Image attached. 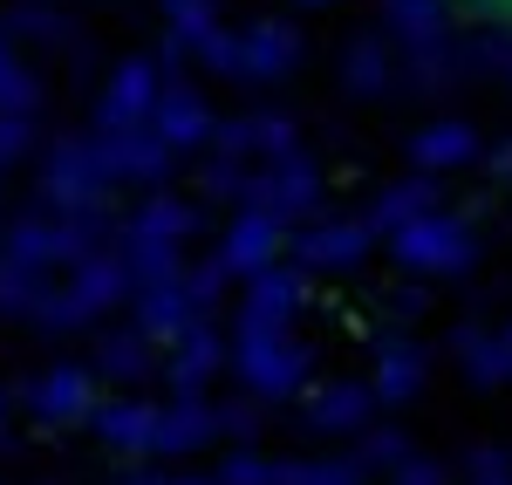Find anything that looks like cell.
Masks as SVG:
<instances>
[{
  "label": "cell",
  "mask_w": 512,
  "mask_h": 485,
  "mask_svg": "<svg viewBox=\"0 0 512 485\" xmlns=\"http://www.w3.org/2000/svg\"><path fill=\"white\" fill-rule=\"evenodd\" d=\"M444 21L472 28V35H492V41H512V0H431Z\"/></svg>",
  "instance_id": "obj_1"
}]
</instances>
